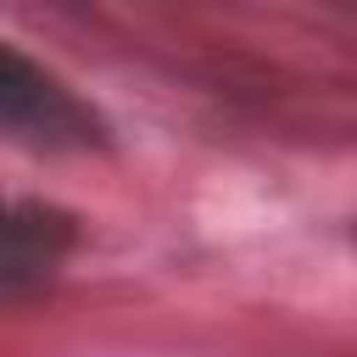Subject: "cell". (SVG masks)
<instances>
[{
	"instance_id": "cell-2",
	"label": "cell",
	"mask_w": 357,
	"mask_h": 357,
	"mask_svg": "<svg viewBox=\"0 0 357 357\" xmlns=\"http://www.w3.org/2000/svg\"><path fill=\"white\" fill-rule=\"evenodd\" d=\"M73 245H78V223L61 206L0 201V290L45 284Z\"/></svg>"
},
{
	"instance_id": "cell-1",
	"label": "cell",
	"mask_w": 357,
	"mask_h": 357,
	"mask_svg": "<svg viewBox=\"0 0 357 357\" xmlns=\"http://www.w3.org/2000/svg\"><path fill=\"white\" fill-rule=\"evenodd\" d=\"M0 134L28 139L39 151H106L112 145L106 117L73 84H61L50 67H39L6 39H0Z\"/></svg>"
}]
</instances>
